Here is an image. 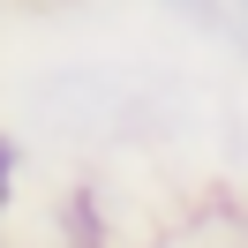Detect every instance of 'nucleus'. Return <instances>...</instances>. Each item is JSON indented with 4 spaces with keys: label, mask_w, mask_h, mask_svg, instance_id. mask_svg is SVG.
Masks as SVG:
<instances>
[{
    "label": "nucleus",
    "mask_w": 248,
    "mask_h": 248,
    "mask_svg": "<svg viewBox=\"0 0 248 248\" xmlns=\"http://www.w3.org/2000/svg\"><path fill=\"white\" fill-rule=\"evenodd\" d=\"M226 8H233V23H241V31H248V0H226Z\"/></svg>",
    "instance_id": "f03ea898"
},
{
    "label": "nucleus",
    "mask_w": 248,
    "mask_h": 248,
    "mask_svg": "<svg viewBox=\"0 0 248 248\" xmlns=\"http://www.w3.org/2000/svg\"><path fill=\"white\" fill-rule=\"evenodd\" d=\"M16 188H23V143L0 128V226L16 218Z\"/></svg>",
    "instance_id": "f257e3e1"
}]
</instances>
